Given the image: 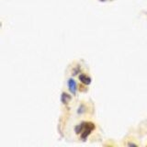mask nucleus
I'll return each mask as SVG.
<instances>
[{"instance_id":"nucleus-4","label":"nucleus","mask_w":147,"mask_h":147,"mask_svg":"<svg viewBox=\"0 0 147 147\" xmlns=\"http://www.w3.org/2000/svg\"><path fill=\"white\" fill-rule=\"evenodd\" d=\"M70 99H71L70 96L65 94V93H63V95H62V101H63V103H64V104L68 103L69 101H70Z\"/></svg>"},{"instance_id":"nucleus-1","label":"nucleus","mask_w":147,"mask_h":147,"mask_svg":"<svg viewBox=\"0 0 147 147\" xmlns=\"http://www.w3.org/2000/svg\"><path fill=\"white\" fill-rule=\"evenodd\" d=\"M94 129L95 126L92 122H82L76 127V132L80 135V138L83 140H86Z\"/></svg>"},{"instance_id":"nucleus-3","label":"nucleus","mask_w":147,"mask_h":147,"mask_svg":"<svg viewBox=\"0 0 147 147\" xmlns=\"http://www.w3.org/2000/svg\"><path fill=\"white\" fill-rule=\"evenodd\" d=\"M79 79L83 84H85V85H89L90 82H91L90 77L88 76L85 75V74H81V75L79 76Z\"/></svg>"},{"instance_id":"nucleus-2","label":"nucleus","mask_w":147,"mask_h":147,"mask_svg":"<svg viewBox=\"0 0 147 147\" xmlns=\"http://www.w3.org/2000/svg\"><path fill=\"white\" fill-rule=\"evenodd\" d=\"M68 87H69V90L71 91V93L76 95V91H77V85H76V82L70 78L68 80Z\"/></svg>"}]
</instances>
